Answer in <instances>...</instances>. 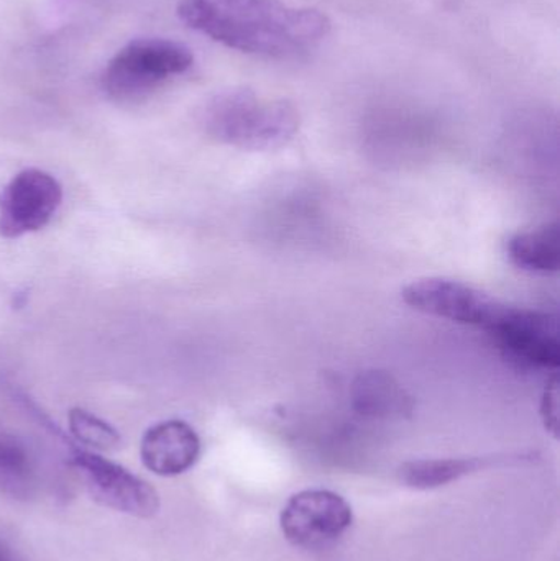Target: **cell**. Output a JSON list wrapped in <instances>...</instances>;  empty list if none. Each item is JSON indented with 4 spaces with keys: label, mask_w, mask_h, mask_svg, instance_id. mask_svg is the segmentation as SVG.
Segmentation results:
<instances>
[{
    "label": "cell",
    "mask_w": 560,
    "mask_h": 561,
    "mask_svg": "<svg viewBox=\"0 0 560 561\" xmlns=\"http://www.w3.org/2000/svg\"><path fill=\"white\" fill-rule=\"evenodd\" d=\"M178 16L226 48L266 58L301 55L331 32L321 10L282 0H181Z\"/></svg>",
    "instance_id": "obj_1"
},
{
    "label": "cell",
    "mask_w": 560,
    "mask_h": 561,
    "mask_svg": "<svg viewBox=\"0 0 560 561\" xmlns=\"http://www.w3.org/2000/svg\"><path fill=\"white\" fill-rule=\"evenodd\" d=\"M204 130L233 147L266 150L286 144L298 130L296 108L283 99H268L249 88L217 92L201 112Z\"/></svg>",
    "instance_id": "obj_2"
},
{
    "label": "cell",
    "mask_w": 560,
    "mask_h": 561,
    "mask_svg": "<svg viewBox=\"0 0 560 561\" xmlns=\"http://www.w3.org/2000/svg\"><path fill=\"white\" fill-rule=\"evenodd\" d=\"M183 43L168 38H137L118 49L105 66L102 88L115 101H135L193 66Z\"/></svg>",
    "instance_id": "obj_3"
},
{
    "label": "cell",
    "mask_w": 560,
    "mask_h": 561,
    "mask_svg": "<svg viewBox=\"0 0 560 561\" xmlns=\"http://www.w3.org/2000/svg\"><path fill=\"white\" fill-rule=\"evenodd\" d=\"M404 304L427 316L439 317L489 332L505 310L506 304L490 294L447 278H424L408 284L401 293Z\"/></svg>",
    "instance_id": "obj_4"
},
{
    "label": "cell",
    "mask_w": 560,
    "mask_h": 561,
    "mask_svg": "<svg viewBox=\"0 0 560 561\" xmlns=\"http://www.w3.org/2000/svg\"><path fill=\"white\" fill-rule=\"evenodd\" d=\"M489 335L519 365L559 368V325L558 319L551 313L506 304L502 317L490 329Z\"/></svg>",
    "instance_id": "obj_5"
},
{
    "label": "cell",
    "mask_w": 560,
    "mask_h": 561,
    "mask_svg": "<svg viewBox=\"0 0 560 561\" xmlns=\"http://www.w3.org/2000/svg\"><path fill=\"white\" fill-rule=\"evenodd\" d=\"M62 203L55 176L36 168L22 171L0 193V236L20 239L48 226Z\"/></svg>",
    "instance_id": "obj_6"
},
{
    "label": "cell",
    "mask_w": 560,
    "mask_h": 561,
    "mask_svg": "<svg viewBox=\"0 0 560 561\" xmlns=\"http://www.w3.org/2000/svg\"><path fill=\"white\" fill-rule=\"evenodd\" d=\"M72 467L81 473L91 496L102 506L148 519L160 510L157 491L121 465L91 451L72 448Z\"/></svg>",
    "instance_id": "obj_7"
},
{
    "label": "cell",
    "mask_w": 560,
    "mask_h": 561,
    "mask_svg": "<svg viewBox=\"0 0 560 561\" xmlns=\"http://www.w3.org/2000/svg\"><path fill=\"white\" fill-rule=\"evenodd\" d=\"M351 524L352 510L347 501L325 490L295 494L279 516L283 536L301 549H321L335 542Z\"/></svg>",
    "instance_id": "obj_8"
},
{
    "label": "cell",
    "mask_w": 560,
    "mask_h": 561,
    "mask_svg": "<svg viewBox=\"0 0 560 561\" xmlns=\"http://www.w3.org/2000/svg\"><path fill=\"white\" fill-rule=\"evenodd\" d=\"M140 454L151 473L176 477L193 468L199 458V435L186 422H161L145 432Z\"/></svg>",
    "instance_id": "obj_9"
},
{
    "label": "cell",
    "mask_w": 560,
    "mask_h": 561,
    "mask_svg": "<svg viewBox=\"0 0 560 561\" xmlns=\"http://www.w3.org/2000/svg\"><path fill=\"white\" fill-rule=\"evenodd\" d=\"M508 256L518 268L533 273H556L560 268L558 224L519 232L508 242Z\"/></svg>",
    "instance_id": "obj_10"
},
{
    "label": "cell",
    "mask_w": 560,
    "mask_h": 561,
    "mask_svg": "<svg viewBox=\"0 0 560 561\" xmlns=\"http://www.w3.org/2000/svg\"><path fill=\"white\" fill-rule=\"evenodd\" d=\"M482 458H436L408 461L400 468V480L414 490H434L480 470Z\"/></svg>",
    "instance_id": "obj_11"
},
{
    "label": "cell",
    "mask_w": 560,
    "mask_h": 561,
    "mask_svg": "<svg viewBox=\"0 0 560 561\" xmlns=\"http://www.w3.org/2000/svg\"><path fill=\"white\" fill-rule=\"evenodd\" d=\"M33 490V470L28 455L12 438L0 434V493L28 497Z\"/></svg>",
    "instance_id": "obj_12"
},
{
    "label": "cell",
    "mask_w": 560,
    "mask_h": 561,
    "mask_svg": "<svg viewBox=\"0 0 560 561\" xmlns=\"http://www.w3.org/2000/svg\"><path fill=\"white\" fill-rule=\"evenodd\" d=\"M357 401L370 414H390L404 409V392L390 376L370 373L362 376L357 385Z\"/></svg>",
    "instance_id": "obj_13"
},
{
    "label": "cell",
    "mask_w": 560,
    "mask_h": 561,
    "mask_svg": "<svg viewBox=\"0 0 560 561\" xmlns=\"http://www.w3.org/2000/svg\"><path fill=\"white\" fill-rule=\"evenodd\" d=\"M69 431L76 440L94 450H117L122 444L121 434L111 424L84 409H72L69 412Z\"/></svg>",
    "instance_id": "obj_14"
},
{
    "label": "cell",
    "mask_w": 560,
    "mask_h": 561,
    "mask_svg": "<svg viewBox=\"0 0 560 561\" xmlns=\"http://www.w3.org/2000/svg\"><path fill=\"white\" fill-rule=\"evenodd\" d=\"M558 379H552L549 388L546 389L542 398V417H545L546 428L558 435Z\"/></svg>",
    "instance_id": "obj_15"
},
{
    "label": "cell",
    "mask_w": 560,
    "mask_h": 561,
    "mask_svg": "<svg viewBox=\"0 0 560 561\" xmlns=\"http://www.w3.org/2000/svg\"><path fill=\"white\" fill-rule=\"evenodd\" d=\"M0 561H20L16 553L13 552L12 547L2 539H0Z\"/></svg>",
    "instance_id": "obj_16"
}]
</instances>
